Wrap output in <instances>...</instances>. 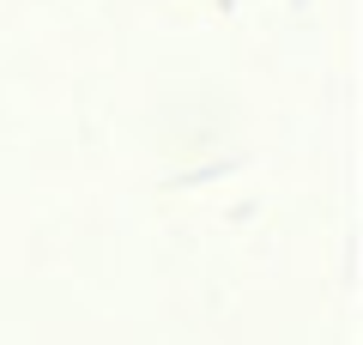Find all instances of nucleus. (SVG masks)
Listing matches in <instances>:
<instances>
[]
</instances>
